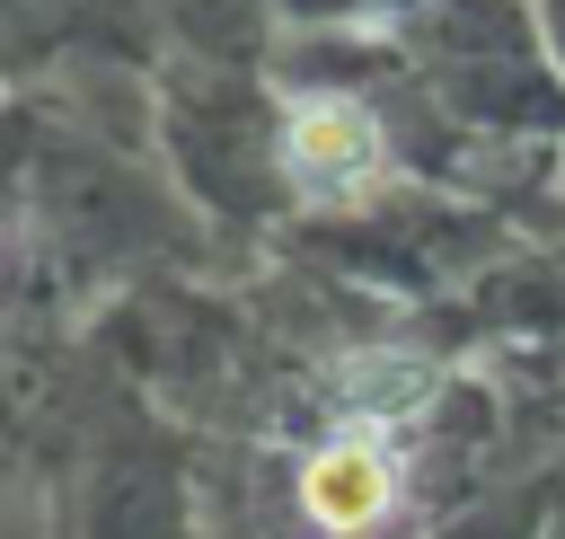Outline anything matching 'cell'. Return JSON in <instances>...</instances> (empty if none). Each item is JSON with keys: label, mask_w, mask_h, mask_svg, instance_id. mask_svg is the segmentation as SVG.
I'll return each instance as SVG.
<instances>
[{"label": "cell", "mask_w": 565, "mask_h": 539, "mask_svg": "<svg viewBox=\"0 0 565 539\" xmlns=\"http://www.w3.org/2000/svg\"><path fill=\"white\" fill-rule=\"evenodd\" d=\"M282 168L309 194H362L380 177V115L344 88H300L282 106Z\"/></svg>", "instance_id": "6da1fadb"}, {"label": "cell", "mask_w": 565, "mask_h": 539, "mask_svg": "<svg viewBox=\"0 0 565 539\" xmlns=\"http://www.w3.org/2000/svg\"><path fill=\"white\" fill-rule=\"evenodd\" d=\"M388 504H397V459H388L371 433H335L327 451H309V468H300V512H309L318 530L353 539V530L388 521Z\"/></svg>", "instance_id": "7a4b0ae2"}, {"label": "cell", "mask_w": 565, "mask_h": 539, "mask_svg": "<svg viewBox=\"0 0 565 539\" xmlns=\"http://www.w3.org/2000/svg\"><path fill=\"white\" fill-rule=\"evenodd\" d=\"M424 389H433V362H415V353H353L344 371H335V398L353 406V415H406V406H424Z\"/></svg>", "instance_id": "3957f363"}]
</instances>
